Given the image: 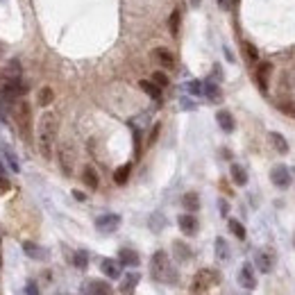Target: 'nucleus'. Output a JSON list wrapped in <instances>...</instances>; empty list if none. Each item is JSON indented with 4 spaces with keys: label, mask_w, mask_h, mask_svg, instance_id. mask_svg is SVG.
Masks as SVG:
<instances>
[{
    "label": "nucleus",
    "mask_w": 295,
    "mask_h": 295,
    "mask_svg": "<svg viewBox=\"0 0 295 295\" xmlns=\"http://www.w3.org/2000/svg\"><path fill=\"white\" fill-rule=\"evenodd\" d=\"M59 130V118L55 112H43L37 125V138H39V150L46 159L53 157V143Z\"/></svg>",
    "instance_id": "1"
},
{
    "label": "nucleus",
    "mask_w": 295,
    "mask_h": 295,
    "mask_svg": "<svg viewBox=\"0 0 295 295\" xmlns=\"http://www.w3.org/2000/svg\"><path fill=\"white\" fill-rule=\"evenodd\" d=\"M150 273H152V277H155L157 282H161V284H175L177 279H179L175 266L171 263V259H168V255H166L164 250H159V252L152 255Z\"/></svg>",
    "instance_id": "2"
},
{
    "label": "nucleus",
    "mask_w": 295,
    "mask_h": 295,
    "mask_svg": "<svg viewBox=\"0 0 295 295\" xmlns=\"http://www.w3.org/2000/svg\"><path fill=\"white\" fill-rule=\"evenodd\" d=\"M14 118H16V125H19V132L23 138H30V105L25 100H16L14 105Z\"/></svg>",
    "instance_id": "3"
},
{
    "label": "nucleus",
    "mask_w": 295,
    "mask_h": 295,
    "mask_svg": "<svg viewBox=\"0 0 295 295\" xmlns=\"http://www.w3.org/2000/svg\"><path fill=\"white\" fill-rule=\"evenodd\" d=\"M218 282H220V273H218V270L202 268L196 277H193V291H196V293H200V291L209 289V286H214V284H218Z\"/></svg>",
    "instance_id": "4"
},
{
    "label": "nucleus",
    "mask_w": 295,
    "mask_h": 295,
    "mask_svg": "<svg viewBox=\"0 0 295 295\" xmlns=\"http://www.w3.org/2000/svg\"><path fill=\"white\" fill-rule=\"evenodd\" d=\"M270 179H273V184H275L277 189H289L291 182H293V179H291L289 168H286V166H282V164L275 166V168L270 171Z\"/></svg>",
    "instance_id": "5"
},
{
    "label": "nucleus",
    "mask_w": 295,
    "mask_h": 295,
    "mask_svg": "<svg viewBox=\"0 0 295 295\" xmlns=\"http://www.w3.org/2000/svg\"><path fill=\"white\" fill-rule=\"evenodd\" d=\"M112 286L107 282H100V279H89V282L82 286V293L79 295H112Z\"/></svg>",
    "instance_id": "6"
},
{
    "label": "nucleus",
    "mask_w": 295,
    "mask_h": 295,
    "mask_svg": "<svg viewBox=\"0 0 295 295\" xmlns=\"http://www.w3.org/2000/svg\"><path fill=\"white\" fill-rule=\"evenodd\" d=\"M238 284H241L243 289H256V277H255V268H252V263H243L241 270H238Z\"/></svg>",
    "instance_id": "7"
},
{
    "label": "nucleus",
    "mask_w": 295,
    "mask_h": 295,
    "mask_svg": "<svg viewBox=\"0 0 295 295\" xmlns=\"http://www.w3.org/2000/svg\"><path fill=\"white\" fill-rule=\"evenodd\" d=\"M118 225H120V216H118V214H105V216H100L98 220H96V227H98L100 232H105V234L116 232Z\"/></svg>",
    "instance_id": "8"
},
{
    "label": "nucleus",
    "mask_w": 295,
    "mask_h": 295,
    "mask_svg": "<svg viewBox=\"0 0 295 295\" xmlns=\"http://www.w3.org/2000/svg\"><path fill=\"white\" fill-rule=\"evenodd\" d=\"M255 263H256V268L261 270V273H270L273 266H275V255H273L270 250H256Z\"/></svg>",
    "instance_id": "9"
},
{
    "label": "nucleus",
    "mask_w": 295,
    "mask_h": 295,
    "mask_svg": "<svg viewBox=\"0 0 295 295\" xmlns=\"http://www.w3.org/2000/svg\"><path fill=\"white\" fill-rule=\"evenodd\" d=\"M177 225H179V230L184 234H189V236H193L197 232V220L193 214H182V216L177 218Z\"/></svg>",
    "instance_id": "10"
},
{
    "label": "nucleus",
    "mask_w": 295,
    "mask_h": 295,
    "mask_svg": "<svg viewBox=\"0 0 295 295\" xmlns=\"http://www.w3.org/2000/svg\"><path fill=\"white\" fill-rule=\"evenodd\" d=\"M100 270H102L109 279H118V277H120V261H116V259H102V261H100Z\"/></svg>",
    "instance_id": "11"
},
{
    "label": "nucleus",
    "mask_w": 295,
    "mask_h": 295,
    "mask_svg": "<svg viewBox=\"0 0 295 295\" xmlns=\"http://www.w3.org/2000/svg\"><path fill=\"white\" fill-rule=\"evenodd\" d=\"M118 261H120V266L137 268V266H138V255L134 252V250H130V248H123L120 252H118Z\"/></svg>",
    "instance_id": "12"
},
{
    "label": "nucleus",
    "mask_w": 295,
    "mask_h": 295,
    "mask_svg": "<svg viewBox=\"0 0 295 295\" xmlns=\"http://www.w3.org/2000/svg\"><path fill=\"white\" fill-rule=\"evenodd\" d=\"M202 93L211 100V102H220V100H223V91H220V86H218L216 82H204Z\"/></svg>",
    "instance_id": "13"
},
{
    "label": "nucleus",
    "mask_w": 295,
    "mask_h": 295,
    "mask_svg": "<svg viewBox=\"0 0 295 295\" xmlns=\"http://www.w3.org/2000/svg\"><path fill=\"white\" fill-rule=\"evenodd\" d=\"M138 86H141V89H143V91L148 93L152 100L161 102V86H157L152 79H141V82H138Z\"/></svg>",
    "instance_id": "14"
},
{
    "label": "nucleus",
    "mask_w": 295,
    "mask_h": 295,
    "mask_svg": "<svg viewBox=\"0 0 295 295\" xmlns=\"http://www.w3.org/2000/svg\"><path fill=\"white\" fill-rule=\"evenodd\" d=\"M138 279H141V275H138V273H130V275H125L123 284H120V293H123V295H132V293H134V289H137Z\"/></svg>",
    "instance_id": "15"
},
{
    "label": "nucleus",
    "mask_w": 295,
    "mask_h": 295,
    "mask_svg": "<svg viewBox=\"0 0 295 295\" xmlns=\"http://www.w3.org/2000/svg\"><path fill=\"white\" fill-rule=\"evenodd\" d=\"M216 120H218V125H220L223 132H234V118H232V114L227 112V109H220V112L216 114Z\"/></svg>",
    "instance_id": "16"
},
{
    "label": "nucleus",
    "mask_w": 295,
    "mask_h": 295,
    "mask_svg": "<svg viewBox=\"0 0 295 295\" xmlns=\"http://www.w3.org/2000/svg\"><path fill=\"white\" fill-rule=\"evenodd\" d=\"M273 66L268 64V61H263L261 66H259V71H256V82H259V89H261L263 93L268 91V73Z\"/></svg>",
    "instance_id": "17"
},
{
    "label": "nucleus",
    "mask_w": 295,
    "mask_h": 295,
    "mask_svg": "<svg viewBox=\"0 0 295 295\" xmlns=\"http://www.w3.org/2000/svg\"><path fill=\"white\" fill-rule=\"evenodd\" d=\"M230 173H232V179H234L236 186H245L248 184V173H245V168L241 164H232Z\"/></svg>",
    "instance_id": "18"
},
{
    "label": "nucleus",
    "mask_w": 295,
    "mask_h": 295,
    "mask_svg": "<svg viewBox=\"0 0 295 295\" xmlns=\"http://www.w3.org/2000/svg\"><path fill=\"white\" fill-rule=\"evenodd\" d=\"M82 179H84V184L89 186L91 191L98 189V173H96V168H91V166H86L84 171H82Z\"/></svg>",
    "instance_id": "19"
},
{
    "label": "nucleus",
    "mask_w": 295,
    "mask_h": 295,
    "mask_svg": "<svg viewBox=\"0 0 295 295\" xmlns=\"http://www.w3.org/2000/svg\"><path fill=\"white\" fill-rule=\"evenodd\" d=\"M152 57L157 59L159 64H164L166 68H173V66H175V57H173L168 50H164V48H157V50L152 53Z\"/></svg>",
    "instance_id": "20"
},
{
    "label": "nucleus",
    "mask_w": 295,
    "mask_h": 295,
    "mask_svg": "<svg viewBox=\"0 0 295 295\" xmlns=\"http://www.w3.org/2000/svg\"><path fill=\"white\" fill-rule=\"evenodd\" d=\"M182 204L189 214H193V211L200 209V197H197V193H186V196L182 197Z\"/></svg>",
    "instance_id": "21"
},
{
    "label": "nucleus",
    "mask_w": 295,
    "mask_h": 295,
    "mask_svg": "<svg viewBox=\"0 0 295 295\" xmlns=\"http://www.w3.org/2000/svg\"><path fill=\"white\" fill-rule=\"evenodd\" d=\"M270 141H273V145H275L277 152H282V155L289 152V143H286V138H284L279 132H270Z\"/></svg>",
    "instance_id": "22"
},
{
    "label": "nucleus",
    "mask_w": 295,
    "mask_h": 295,
    "mask_svg": "<svg viewBox=\"0 0 295 295\" xmlns=\"http://www.w3.org/2000/svg\"><path fill=\"white\" fill-rule=\"evenodd\" d=\"M216 256L220 261H227V259H230V248H227V241H225L223 236L216 238Z\"/></svg>",
    "instance_id": "23"
},
{
    "label": "nucleus",
    "mask_w": 295,
    "mask_h": 295,
    "mask_svg": "<svg viewBox=\"0 0 295 295\" xmlns=\"http://www.w3.org/2000/svg\"><path fill=\"white\" fill-rule=\"evenodd\" d=\"M73 266L79 270H84L86 266H89V252H86V250H78V252L73 255Z\"/></svg>",
    "instance_id": "24"
},
{
    "label": "nucleus",
    "mask_w": 295,
    "mask_h": 295,
    "mask_svg": "<svg viewBox=\"0 0 295 295\" xmlns=\"http://www.w3.org/2000/svg\"><path fill=\"white\" fill-rule=\"evenodd\" d=\"M130 173H132V166L125 164L120 166V168H116V173H114V182L116 184H125L127 179H130Z\"/></svg>",
    "instance_id": "25"
},
{
    "label": "nucleus",
    "mask_w": 295,
    "mask_h": 295,
    "mask_svg": "<svg viewBox=\"0 0 295 295\" xmlns=\"http://www.w3.org/2000/svg\"><path fill=\"white\" fill-rule=\"evenodd\" d=\"M23 250H25V255L27 256H32V259H43L46 256V252L39 248V245H34V243H23Z\"/></svg>",
    "instance_id": "26"
},
{
    "label": "nucleus",
    "mask_w": 295,
    "mask_h": 295,
    "mask_svg": "<svg viewBox=\"0 0 295 295\" xmlns=\"http://www.w3.org/2000/svg\"><path fill=\"white\" fill-rule=\"evenodd\" d=\"M53 98H55V93H53V89H50V86H43V89L39 91V96H37V100H39L41 107H48L50 102H53Z\"/></svg>",
    "instance_id": "27"
},
{
    "label": "nucleus",
    "mask_w": 295,
    "mask_h": 295,
    "mask_svg": "<svg viewBox=\"0 0 295 295\" xmlns=\"http://www.w3.org/2000/svg\"><path fill=\"white\" fill-rule=\"evenodd\" d=\"M230 232L238 238V241H245V227H243L238 220H234V218L230 220Z\"/></svg>",
    "instance_id": "28"
},
{
    "label": "nucleus",
    "mask_w": 295,
    "mask_h": 295,
    "mask_svg": "<svg viewBox=\"0 0 295 295\" xmlns=\"http://www.w3.org/2000/svg\"><path fill=\"white\" fill-rule=\"evenodd\" d=\"M171 32L173 34H177L179 32V23H182V14H179V9H173V14H171Z\"/></svg>",
    "instance_id": "29"
},
{
    "label": "nucleus",
    "mask_w": 295,
    "mask_h": 295,
    "mask_svg": "<svg viewBox=\"0 0 295 295\" xmlns=\"http://www.w3.org/2000/svg\"><path fill=\"white\" fill-rule=\"evenodd\" d=\"M173 248H175L177 256H179V259H182V261H186V259H189V256H191L189 248H186V245H184L182 241H175V243H173Z\"/></svg>",
    "instance_id": "30"
},
{
    "label": "nucleus",
    "mask_w": 295,
    "mask_h": 295,
    "mask_svg": "<svg viewBox=\"0 0 295 295\" xmlns=\"http://www.w3.org/2000/svg\"><path fill=\"white\" fill-rule=\"evenodd\" d=\"M59 157H61V168H64V173H66V175H71L73 161H71V157H68V150H64V148H61V152H59Z\"/></svg>",
    "instance_id": "31"
},
{
    "label": "nucleus",
    "mask_w": 295,
    "mask_h": 295,
    "mask_svg": "<svg viewBox=\"0 0 295 295\" xmlns=\"http://www.w3.org/2000/svg\"><path fill=\"white\" fill-rule=\"evenodd\" d=\"M152 82L164 89V86H168V75H166V73H161V71H157L155 75H152Z\"/></svg>",
    "instance_id": "32"
},
{
    "label": "nucleus",
    "mask_w": 295,
    "mask_h": 295,
    "mask_svg": "<svg viewBox=\"0 0 295 295\" xmlns=\"http://www.w3.org/2000/svg\"><path fill=\"white\" fill-rule=\"evenodd\" d=\"M189 91L193 93V96H202V82H200V79H191V82H189Z\"/></svg>",
    "instance_id": "33"
},
{
    "label": "nucleus",
    "mask_w": 295,
    "mask_h": 295,
    "mask_svg": "<svg viewBox=\"0 0 295 295\" xmlns=\"http://www.w3.org/2000/svg\"><path fill=\"white\" fill-rule=\"evenodd\" d=\"M245 55H248L250 61H256V59H259V53H256V48L252 46V43H245Z\"/></svg>",
    "instance_id": "34"
},
{
    "label": "nucleus",
    "mask_w": 295,
    "mask_h": 295,
    "mask_svg": "<svg viewBox=\"0 0 295 295\" xmlns=\"http://www.w3.org/2000/svg\"><path fill=\"white\" fill-rule=\"evenodd\" d=\"M25 295H39V286H37V282H27V286H25Z\"/></svg>",
    "instance_id": "35"
},
{
    "label": "nucleus",
    "mask_w": 295,
    "mask_h": 295,
    "mask_svg": "<svg viewBox=\"0 0 295 295\" xmlns=\"http://www.w3.org/2000/svg\"><path fill=\"white\" fill-rule=\"evenodd\" d=\"M9 189H12V184H9V179H7L5 175H0V196H2V193H7Z\"/></svg>",
    "instance_id": "36"
},
{
    "label": "nucleus",
    "mask_w": 295,
    "mask_h": 295,
    "mask_svg": "<svg viewBox=\"0 0 295 295\" xmlns=\"http://www.w3.org/2000/svg\"><path fill=\"white\" fill-rule=\"evenodd\" d=\"M73 196H75V200H79V202H84L86 200V196L82 193V191H73Z\"/></svg>",
    "instance_id": "37"
},
{
    "label": "nucleus",
    "mask_w": 295,
    "mask_h": 295,
    "mask_svg": "<svg viewBox=\"0 0 295 295\" xmlns=\"http://www.w3.org/2000/svg\"><path fill=\"white\" fill-rule=\"evenodd\" d=\"M157 134H159V125H155V130H152V134H150V143L157 141Z\"/></svg>",
    "instance_id": "38"
},
{
    "label": "nucleus",
    "mask_w": 295,
    "mask_h": 295,
    "mask_svg": "<svg viewBox=\"0 0 295 295\" xmlns=\"http://www.w3.org/2000/svg\"><path fill=\"white\" fill-rule=\"evenodd\" d=\"M227 211H230L227 202H225V200H220V214H223V216H227Z\"/></svg>",
    "instance_id": "39"
},
{
    "label": "nucleus",
    "mask_w": 295,
    "mask_h": 295,
    "mask_svg": "<svg viewBox=\"0 0 295 295\" xmlns=\"http://www.w3.org/2000/svg\"><path fill=\"white\" fill-rule=\"evenodd\" d=\"M218 2H220V7H223V9H227V0H218Z\"/></svg>",
    "instance_id": "40"
},
{
    "label": "nucleus",
    "mask_w": 295,
    "mask_h": 295,
    "mask_svg": "<svg viewBox=\"0 0 295 295\" xmlns=\"http://www.w3.org/2000/svg\"><path fill=\"white\" fill-rule=\"evenodd\" d=\"M200 2H202V0H191V5H193V7H197Z\"/></svg>",
    "instance_id": "41"
}]
</instances>
